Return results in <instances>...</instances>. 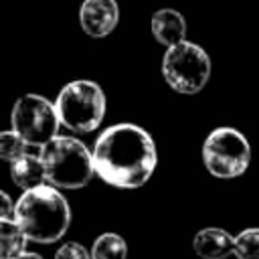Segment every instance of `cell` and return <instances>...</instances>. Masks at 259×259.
Returning a JSON list of instances; mask_svg holds the SVG:
<instances>
[{
  "label": "cell",
  "instance_id": "cell-10",
  "mask_svg": "<svg viewBox=\"0 0 259 259\" xmlns=\"http://www.w3.org/2000/svg\"><path fill=\"white\" fill-rule=\"evenodd\" d=\"M152 34L156 42L168 47H174L182 40H186V20L184 16L174 8H160L152 14Z\"/></svg>",
  "mask_w": 259,
  "mask_h": 259
},
{
  "label": "cell",
  "instance_id": "cell-2",
  "mask_svg": "<svg viewBox=\"0 0 259 259\" xmlns=\"http://www.w3.org/2000/svg\"><path fill=\"white\" fill-rule=\"evenodd\" d=\"M14 219L32 243H57L69 229L71 208L67 198L53 184H40L24 194L14 204Z\"/></svg>",
  "mask_w": 259,
  "mask_h": 259
},
{
  "label": "cell",
  "instance_id": "cell-1",
  "mask_svg": "<svg viewBox=\"0 0 259 259\" xmlns=\"http://www.w3.org/2000/svg\"><path fill=\"white\" fill-rule=\"evenodd\" d=\"M158 154L152 136L136 123L103 130L93 146L95 174L115 188H140L156 170Z\"/></svg>",
  "mask_w": 259,
  "mask_h": 259
},
{
  "label": "cell",
  "instance_id": "cell-12",
  "mask_svg": "<svg viewBox=\"0 0 259 259\" xmlns=\"http://www.w3.org/2000/svg\"><path fill=\"white\" fill-rule=\"evenodd\" d=\"M28 237L16 223V219H0V257L14 259L24 253Z\"/></svg>",
  "mask_w": 259,
  "mask_h": 259
},
{
  "label": "cell",
  "instance_id": "cell-18",
  "mask_svg": "<svg viewBox=\"0 0 259 259\" xmlns=\"http://www.w3.org/2000/svg\"><path fill=\"white\" fill-rule=\"evenodd\" d=\"M14 259H42V257H40L38 253H26V251H24V253H20V255L14 257Z\"/></svg>",
  "mask_w": 259,
  "mask_h": 259
},
{
  "label": "cell",
  "instance_id": "cell-4",
  "mask_svg": "<svg viewBox=\"0 0 259 259\" xmlns=\"http://www.w3.org/2000/svg\"><path fill=\"white\" fill-rule=\"evenodd\" d=\"M55 107L61 125L75 134H89L105 115V93L95 81L75 79L59 91Z\"/></svg>",
  "mask_w": 259,
  "mask_h": 259
},
{
  "label": "cell",
  "instance_id": "cell-13",
  "mask_svg": "<svg viewBox=\"0 0 259 259\" xmlns=\"http://www.w3.org/2000/svg\"><path fill=\"white\" fill-rule=\"evenodd\" d=\"M127 245L117 233H103L93 241L91 259H125Z\"/></svg>",
  "mask_w": 259,
  "mask_h": 259
},
{
  "label": "cell",
  "instance_id": "cell-3",
  "mask_svg": "<svg viewBox=\"0 0 259 259\" xmlns=\"http://www.w3.org/2000/svg\"><path fill=\"white\" fill-rule=\"evenodd\" d=\"M38 156L45 164L47 182L57 188L77 190L87 186L95 174L93 152L71 136H55L40 148Z\"/></svg>",
  "mask_w": 259,
  "mask_h": 259
},
{
  "label": "cell",
  "instance_id": "cell-17",
  "mask_svg": "<svg viewBox=\"0 0 259 259\" xmlns=\"http://www.w3.org/2000/svg\"><path fill=\"white\" fill-rule=\"evenodd\" d=\"M0 196H2V214H0V219H14V210H16V206H12V200H10V196L6 194V192H0Z\"/></svg>",
  "mask_w": 259,
  "mask_h": 259
},
{
  "label": "cell",
  "instance_id": "cell-14",
  "mask_svg": "<svg viewBox=\"0 0 259 259\" xmlns=\"http://www.w3.org/2000/svg\"><path fill=\"white\" fill-rule=\"evenodd\" d=\"M237 259H259V229H245L235 235Z\"/></svg>",
  "mask_w": 259,
  "mask_h": 259
},
{
  "label": "cell",
  "instance_id": "cell-7",
  "mask_svg": "<svg viewBox=\"0 0 259 259\" xmlns=\"http://www.w3.org/2000/svg\"><path fill=\"white\" fill-rule=\"evenodd\" d=\"M10 121L12 130L30 148H42L45 144H49L57 136L61 125L55 103L36 93H26L16 99Z\"/></svg>",
  "mask_w": 259,
  "mask_h": 259
},
{
  "label": "cell",
  "instance_id": "cell-15",
  "mask_svg": "<svg viewBox=\"0 0 259 259\" xmlns=\"http://www.w3.org/2000/svg\"><path fill=\"white\" fill-rule=\"evenodd\" d=\"M30 146L14 132V130H8V132H2L0 134V158L6 160V162H12L16 160L18 156L26 154Z\"/></svg>",
  "mask_w": 259,
  "mask_h": 259
},
{
  "label": "cell",
  "instance_id": "cell-8",
  "mask_svg": "<svg viewBox=\"0 0 259 259\" xmlns=\"http://www.w3.org/2000/svg\"><path fill=\"white\" fill-rule=\"evenodd\" d=\"M119 22L117 0H83L79 6L81 30L91 38H103Z\"/></svg>",
  "mask_w": 259,
  "mask_h": 259
},
{
  "label": "cell",
  "instance_id": "cell-16",
  "mask_svg": "<svg viewBox=\"0 0 259 259\" xmlns=\"http://www.w3.org/2000/svg\"><path fill=\"white\" fill-rule=\"evenodd\" d=\"M55 259H91V253H87V249L81 243L69 241L63 247H59V251L55 253Z\"/></svg>",
  "mask_w": 259,
  "mask_h": 259
},
{
  "label": "cell",
  "instance_id": "cell-11",
  "mask_svg": "<svg viewBox=\"0 0 259 259\" xmlns=\"http://www.w3.org/2000/svg\"><path fill=\"white\" fill-rule=\"evenodd\" d=\"M10 176H12V182L22 190H30L47 182L45 164L40 156H34L28 152L10 162Z\"/></svg>",
  "mask_w": 259,
  "mask_h": 259
},
{
  "label": "cell",
  "instance_id": "cell-9",
  "mask_svg": "<svg viewBox=\"0 0 259 259\" xmlns=\"http://www.w3.org/2000/svg\"><path fill=\"white\" fill-rule=\"evenodd\" d=\"M192 249L200 259H227L235 253V237L219 227L200 229L192 239Z\"/></svg>",
  "mask_w": 259,
  "mask_h": 259
},
{
  "label": "cell",
  "instance_id": "cell-5",
  "mask_svg": "<svg viewBox=\"0 0 259 259\" xmlns=\"http://www.w3.org/2000/svg\"><path fill=\"white\" fill-rule=\"evenodd\" d=\"M210 57L206 51L190 40L168 47L162 57L164 81L178 93L194 95L204 89L210 79Z\"/></svg>",
  "mask_w": 259,
  "mask_h": 259
},
{
  "label": "cell",
  "instance_id": "cell-6",
  "mask_svg": "<svg viewBox=\"0 0 259 259\" xmlns=\"http://www.w3.org/2000/svg\"><path fill=\"white\" fill-rule=\"evenodd\" d=\"M202 162L204 168L217 178H237L251 162V146L239 130L223 125L204 138Z\"/></svg>",
  "mask_w": 259,
  "mask_h": 259
}]
</instances>
